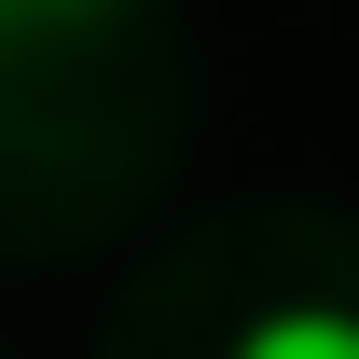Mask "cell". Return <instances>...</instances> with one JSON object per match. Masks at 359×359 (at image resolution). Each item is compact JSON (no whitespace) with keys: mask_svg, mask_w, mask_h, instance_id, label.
<instances>
[{"mask_svg":"<svg viewBox=\"0 0 359 359\" xmlns=\"http://www.w3.org/2000/svg\"><path fill=\"white\" fill-rule=\"evenodd\" d=\"M235 359H359V318H346V304H276Z\"/></svg>","mask_w":359,"mask_h":359,"instance_id":"obj_1","label":"cell"},{"mask_svg":"<svg viewBox=\"0 0 359 359\" xmlns=\"http://www.w3.org/2000/svg\"><path fill=\"white\" fill-rule=\"evenodd\" d=\"M0 14H69V0H0Z\"/></svg>","mask_w":359,"mask_h":359,"instance_id":"obj_2","label":"cell"}]
</instances>
